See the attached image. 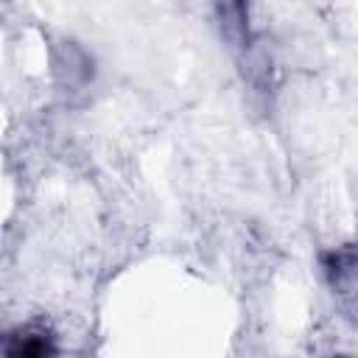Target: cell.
Masks as SVG:
<instances>
[{"label": "cell", "instance_id": "obj_1", "mask_svg": "<svg viewBox=\"0 0 358 358\" xmlns=\"http://www.w3.org/2000/svg\"><path fill=\"white\" fill-rule=\"evenodd\" d=\"M17 352H22V355H42L45 352V344H22Z\"/></svg>", "mask_w": 358, "mask_h": 358}]
</instances>
